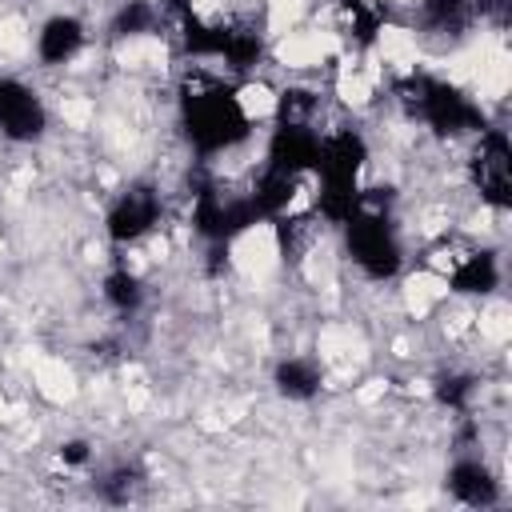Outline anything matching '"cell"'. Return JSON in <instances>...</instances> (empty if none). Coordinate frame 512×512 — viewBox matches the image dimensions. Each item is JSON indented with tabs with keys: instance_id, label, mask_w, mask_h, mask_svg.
Masks as SVG:
<instances>
[{
	"instance_id": "obj_1",
	"label": "cell",
	"mask_w": 512,
	"mask_h": 512,
	"mask_svg": "<svg viewBox=\"0 0 512 512\" xmlns=\"http://www.w3.org/2000/svg\"><path fill=\"white\" fill-rule=\"evenodd\" d=\"M56 112L40 84L28 72H0V144L4 148H40L52 136Z\"/></svg>"
},
{
	"instance_id": "obj_2",
	"label": "cell",
	"mask_w": 512,
	"mask_h": 512,
	"mask_svg": "<svg viewBox=\"0 0 512 512\" xmlns=\"http://www.w3.org/2000/svg\"><path fill=\"white\" fill-rule=\"evenodd\" d=\"M444 488L464 508H496L504 500V464H492L480 452L456 456L444 472Z\"/></svg>"
},
{
	"instance_id": "obj_3",
	"label": "cell",
	"mask_w": 512,
	"mask_h": 512,
	"mask_svg": "<svg viewBox=\"0 0 512 512\" xmlns=\"http://www.w3.org/2000/svg\"><path fill=\"white\" fill-rule=\"evenodd\" d=\"M328 384V368L312 352H284L272 364V392L288 404H312Z\"/></svg>"
}]
</instances>
